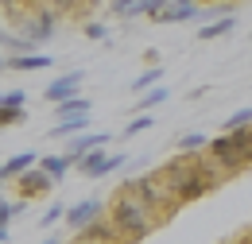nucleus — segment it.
I'll return each mask as SVG.
<instances>
[{"label":"nucleus","instance_id":"obj_1","mask_svg":"<svg viewBox=\"0 0 252 244\" xmlns=\"http://www.w3.org/2000/svg\"><path fill=\"white\" fill-rule=\"evenodd\" d=\"M105 217L113 221V229L121 233V241L125 244H140L152 237V229L159 225V214L136 194V186L125 183L113 190V198L105 202Z\"/></svg>","mask_w":252,"mask_h":244},{"label":"nucleus","instance_id":"obj_2","mask_svg":"<svg viewBox=\"0 0 252 244\" xmlns=\"http://www.w3.org/2000/svg\"><path fill=\"white\" fill-rule=\"evenodd\" d=\"M159 175H163V183L171 186V194L179 198V206L198 202V198H206V194L214 190L210 175H206V171H202V163H198V155H179V159L163 163V167H159Z\"/></svg>","mask_w":252,"mask_h":244},{"label":"nucleus","instance_id":"obj_3","mask_svg":"<svg viewBox=\"0 0 252 244\" xmlns=\"http://www.w3.org/2000/svg\"><path fill=\"white\" fill-rule=\"evenodd\" d=\"M206 152L214 155V163H218L221 171H225V179L241 175V171H245V167L252 163V136H249V128H241V132H221V136H214Z\"/></svg>","mask_w":252,"mask_h":244},{"label":"nucleus","instance_id":"obj_4","mask_svg":"<svg viewBox=\"0 0 252 244\" xmlns=\"http://www.w3.org/2000/svg\"><path fill=\"white\" fill-rule=\"evenodd\" d=\"M128 183L136 186V194H140V198H144V202H148V206L159 214V221H167V217L179 210V198L171 194V186L163 183V175H159V171H148V175L128 179Z\"/></svg>","mask_w":252,"mask_h":244},{"label":"nucleus","instance_id":"obj_5","mask_svg":"<svg viewBox=\"0 0 252 244\" xmlns=\"http://www.w3.org/2000/svg\"><path fill=\"white\" fill-rule=\"evenodd\" d=\"M55 28H59V12H51V8H39V4H35L32 12L16 24V35H20V39H28V47H32V51H39L43 43H51V39H55Z\"/></svg>","mask_w":252,"mask_h":244},{"label":"nucleus","instance_id":"obj_6","mask_svg":"<svg viewBox=\"0 0 252 244\" xmlns=\"http://www.w3.org/2000/svg\"><path fill=\"white\" fill-rule=\"evenodd\" d=\"M128 163V155H113L109 148H94V152L78 155V163H74V171L78 175H86V179H105V175H113V171H121Z\"/></svg>","mask_w":252,"mask_h":244},{"label":"nucleus","instance_id":"obj_7","mask_svg":"<svg viewBox=\"0 0 252 244\" xmlns=\"http://www.w3.org/2000/svg\"><path fill=\"white\" fill-rule=\"evenodd\" d=\"M12 183H16V190H20V198H28V202H35V198H47V194L59 186L51 175H47V171H43V167H39V163H35V167H28L24 175H16Z\"/></svg>","mask_w":252,"mask_h":244},{"label":"nucleus","instance_id":"obj_8","mask_svg":"<svg viewBox=\"0 0 252 244\" xmlns=\"http://www.w3.org/2000/svg\"><path fill=\"white\" fill-rule=\"evenodd\" d=\"M97 217H105V202L101 198H82V202H74L70 210H66V225L78 233V229H86V225H94Z\"/></svg>","mask_w":252,"mask_h":244},{"label":"nucleus","instance_id":"obj_9","mask_svg":"<svg viewBox=\"0 0 252 244\" xmlns=\"http://www.w3.org/2000/svg\"><path fill=\"white\" fill-rule=\"evenodd\" d=\"M82 82H86L82 70H66V74H59V78L43 90V97H47L51 105H59V101H66V97H78V93H82Z\"/></svg>","mask_w":252,"mask_h":244},{"label":"nucleus","instance_id":"obj_10","mask_svg":"<svg viewBox=\"0 0 252 244\" xmlns=\"http://www.w3.org/2000/svg\"><path fill=\"white\" fill-rule=\"evenodd\" d=\"M198 4L194 0H167L163 4V12L156 16V24H190V20H198Z\"/></svg>","mask_w":252,"mask_h":244},{"label":"nucleus","instance_id":"obj_11","mask_svg":"<svg viewBox=\"0 0 252 244\" xmlns=\"http://www.w3.org/2000/svg\"><path fill=\"white\" fill-rule=\"evenodd\" d=\"M109 144V132H78V136H70V144H66V159L70 163H78V155H86V152H94V148H105Z\"/></svg>","mask_w":252,"mask_h":244},{"label":"nucleus","instance_id":"obj_12","mask_svg":"<svg viewBox=\"0 0 252 244\" xmlns=\"http://www.w3.org/2000/svg\"><path fill=\"white\" fill-rule=\"evenodd\" d=\"M55 59L43 55V51H28V55H8V70H20V74H35V70H51Z\"/></svg>","mask_w":252,"mask_h":244},{"label":"nucleus","instance_id":"obj_13","mask_svg":"<svg viewBox=\"0 0 252 244\" xmlns=\"http://www.w3.org/2000/svg\"><path fill=\"white\" fill-rule=\"evenodd\" d=\"M86 128H90V113H78V117L55 121V128H47V136H51V140H70V136H78V132H86Z\"/></svg>","mask_w":252,"mask_h":244},{"label":"nucleus","instance_id":"obj_14","mask_svg":"<svg viewBox=\"0 0 252 244\" xmlns=\"http://www.w3.org/2000/svg\"><path fill=\"white\" fill-rule=\"evenodd\" d=\"M35 163H39V152H32V148H28V152L12 155L8 163H0V175H4V183H8V179H16V175H24V171H28V167H35Z\"/></svg>","mask_w":252,"mask_h":244},{"label":"nucleus","instance_id":"obj_15","mask_svg":"<svg viewBox=\"0 0 252 244\" xmlns=\"http://www.w3.org/2000/svg\"><path fill=\"white\" fill-rule=\"evenodd\" d=\"M233 28H237V16H218V20H210V24H202V31H198V39H202V43H210V39H221V35H229Z\"/></svg>","mask_w":252,"mask_h":244},{"label":"nucleus","instance_id":"obj_16","mask_svg":"<svg viewBox=\"0 0 252 244\" xmlns=\"http://www.w3.org/2000/svg\"><path fill=\"white\" fill-rule=\"evenodd\" d=\"M39 167H43V171H47V175H51L55 183H63L66 175L74 171V163H70L66 155H39Z\"/></svg>","mask_w":252,"mask_h":244},{"label":"nucleus","instance_id":"obj_17","mask_svg":"<svg viewBox=\"0 0 252 244\" xmlns=\"http://www.w3.org/2000/svg\"><path fill=\"white\" fill-rule=\"evenodd\" d=\"M206 148H210V140L202 132H183L179 136V152L183 155H198V152H206Z\"/></svg>","mask_w":252,"mask_h":244},{"label":"nucleus","instance_id":"obj_18","mask_svg":"<svg viewBox=\"0 0 252 244\" xmlns=\"http://www.w3.org/2000/svg\"><path fill=\"white\" fill-rule=\"evenodd\" d=\"M152 124H156V117H152V113H136V117H132V121H128L125 128H121V140H132V136L148 132Z\"/></svg>","mask_w":252,"mask_h":244},{"label":"nucleus","instance_id":"obj_19","mask_svg":"<svg viewBox=\"0 0 252 244\" xmlns=\"http://www.w3.org/2000/svg\"><path fill=\"white\" fill-rule=\"evenodd\" d=\"M167 97H171V90H167V86H152V90H144V97H140V105H136V109H140V113H152V109H156V105H163Z\"/></svg>","mask_w":252,"mask_h":244},{"label":"nucleus","instance_id":"obj_20","mask_svg":"<svg viewBox=\"0 0 252 244\" xmlns=\"http://www.w3.org/2000/svg\"><path fill=\"white\" fill-rule=\"evenodd\" d=\"M78 113H90V101H86V97H66V101L55 105V117H59V121H63V117H78Z\"/></svg>","mask_w":252,"mask_h":244},{"label":"nucleus","instance_id":"obj_21","mask_svg":"<svg viewBox=\"0 0 252 244\" xmlns=\"http://www.w3.org/2000/svg\"><path fill=\"white\" fill-rule=\"evenodd\" d=\"M39 8H51V12H59V16H78L82 8H86V0H35Z\"/></svg>","mask_w":252,"mask_h":244},{"label":"nucleus","instance_id":"obj_22","mask_svg":"<svg viewBox=\"0 0 252 244\" xmlns=\"http://www.w3.org/2000/svg\"><path fill=\"white\" fill-rule=\"evenodd\" d=\"M159 78H163V66H148V70H144V74H140V78H136V82H132V90L136 93H144V90H152V86H159Z\"/></svg>","mask_w":252,"mask_h":244},{"label":"nucleus","instance_id":"obj_23","mask_svg":"<svg viewBox=\"0 0 252 244\" xmlns=\"http://www.w3.org/2000/svg\"><path fill=\"white\" fill-rule=\"evenodd\" d=\"M241 128H252V105H245V109H237L229 121H225V132H241Z\"/></svg>","mask_w":252,"mask_h":244},{"label":"nucleus","instance_id":"obj_24","mask_svg":"<svg viewBox=\"0 0 252 244\" xmlns=\"http://www.w3.org/2000/svg\"><path fill=\"white\" fill-rule=\"evenodd\" d=\"M24 101H28V93H24V90L0 93V109H24Z\"/></svg>","mask_w":252,"mask_h":244},{"label":"nucleus","instance_id":"obj_25","mask_svg":"<svg viewBox=\"0 0 252 244\" xmlns=\"http://www.w3.org/2000/svg\"><path fill=\"white\" fill-rule=\"evenodd\" d=\"M82 31H86V39H94V43H105V39H109V28H105V24H97V20H90Z\"/></svg>","mask_w":252,"mask_h":244},{"label":"nucleus","instance_id":"obj_26","mask_svg":"<svg viewBox=\"0 0 252 244\" xmlns=\"http://www.w3.org/2000/svg\"><path fill=\"white\" fill-rule=\"evenodd\" d=\"M66 217V210L63 206H51V210H47V214L39 217V225H43V229H51V225H59V221H63Z\"/></svg>","mask_w":252,"mask_h":244},{"label":"nucleus","instance_id":"obj_27","mask_svg":"<svg viewBox=\"0 0 252 244\" xmlns=\"http://www.w3.org/2000/svg\"><path fill=\"white\" fill-rule=\"evenodd\" d=\"M105 4H109V12H113V16L121 20V16H125V12L132 8V4H136V0H105Z\"/></svg>","mask_w":252,"mask_h":244},{"label":"nucleus","instance_id":"obj_28","mask_svg":"<svg viewBox=\"0 0 252 244\" xmlns=\"http://www.w3.org/2000/svg\"><path fill=\"white\" fill-rule=\"evenodd\" d=\"M16 217V210H12V202H4L0 198V229H8V221Z\"/></svg>","mask_w":252,"mask_h":244},{"label":"nucleus","instance_id":"obj_29","mask_svg":"<svg viewBox=\"0 0 252 244\" xmlns=\"http://www.w3.org/2000/svg\"><path fill=\"white\" fill-rule=\"evenodd\" d=\"M8 39H12V35H8V31H0V47H8Z\"/></svg>","mask_w":252,"mask_h":244},{"label":"nucleus","instance_id":"obj_30","mask_svg":"<svg viewBox=\"0 0 252 244\" xmlns=\"http://www.w3.org/2000/svg\"><path fill=\"white\" fill-rule=\"evenodd\" d=\"M4 70H8V55H0V74H4Z\"/></svg>","mask_w":252,"mask_h":244},{"label":"nucleus","instance_id":"obj_31","mask_svg":"<svg viewBox=\"0 0 252 244\" xmlns=\"http://www.w3.org/2000/svg\"><path fill=\"white\" fill-rule=\"evenodd\" d=\"M97 4H105V0H86V8H97Z\"/></svg>","mask_w":252,"mask_h":244},{"label":"nucleus","instance_id":"obj_32","mask_svg":"<svg viewBox=\"0 0 252 244\" xmlns=\"http://www.w3.org/2000/svg\"><path fill=\"white\" fill-rule=\"evenodd\" d=\"M43 244H63V241H59V237H47V241H43Z\"/></svg>","mask_w":252,"mask_h":244},{"label":"nucleus","instance_id":"obj_33","mask_svg":"<svg viewBox=\"0 0 252 244\" xmlns=\"http://www.w3.org/2000/svg\"><path fill=\"white\" fill-rule=\"evenodd\" d=\"M4 241H8V229H0V244H4Z\"/></svg>","mask_w":252,"mask_h":244},{"label":"nucleus","instance_id":"obj_34","mask_svg":"<svg viewBox=\"0 0 252 244\" xmlns=\"http://www.w3.org/2000/svg\"><path fill=\"white\" fill-rule=\"evenodd\" d=\"M0 190H4V175H0Z\"/></svg>","mask_w":252,"mask_h":244},{"label":"nucleus","instance_id":"obj_35","mask_svg":"<svg viewBox=\"0 0 252 244\" xmlns=\"http://www.w3.org/2000/svg\"><path fill=\"white\" fill-rule=\"evenodd\" d=\"M245 244H252V237H249V241H245Z\"/></svg>","mask_w":252,"mask_h":244},{"label":"nucleus","instance_id":"obj_36","mask_svg":"<svg viewBox=\"0 0 252 244\" xmlns=\"http://www.w3.org/2000/svg\"><path fill=\"white\" fill-rule=\"evenodd\" d=\"M249 136H252V128H249Z\"/></svg>","mask_w":252,"mask_h":244},{"label":"nucleus","instance_id":"obj_37","mask_svg":"<svg viewBox=\"0 0 252 244\" xmlns=\"http://www.w3.org/2000/svg\"><path fill=\"white\" fill-rule=\"evenodd\" d=\"M229 4H233V0H229Z\"/></svg>","mask_w":252,"mask_h":244},{"label":"nucleus","instance_id":"obj_38","mask_svg":"<svg viewBox=\"0 0 252 244\" xmlns=\"http://www.w3.org/2000/svg\"><path fill=\"white\" fill-rule=\"evenodd\" d=\"M249 35H252V31H249Z\"/></svg>","mask_w":252,"mask_h":244}]
</instances>
